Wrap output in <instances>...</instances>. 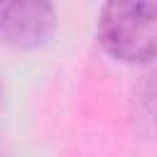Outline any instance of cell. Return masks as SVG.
<instances>
[{"mask_svg":"<svg viewBox=\"0 0 157 157\" xmlns=\"http://www.w3.org/2000/svg\"><path fill=\"white\" fill-rule=\"evenodd\" d=\"M132 123L142 135H157V71L147 74L135 86Z\"/></svg>","mask_w":157,"mask_h":157,"instance_id":"3957f363","label":"cell"},{"mask_svg":"<svg viewBox=\"0 0 157 157\" xmlns=\"http://www.w3.org/2000/svg\"><path fill=\"white\" fill-rule=\"evenodd\" d=\"M103 52L128 66L157 59V0H105L96 25Z\"/></svg>","mask_w":157,"mask_h":157,"instance_id":"6da1fadb","label":"cell"},{"mask_svg":"<svg viewBox=\"0 0 157 157\" xmlns=\"http://www.w3.org/2000/svg\"><path fill=\"white\" fill-rule=\"evenodd\" d=\"M56 29L52 0H0V44L12 49H39Z\"/></svg>","mask_w":157,"mask_h":157,"instance_id":"7a4b0ae2","label":"cell"}]
</instances>
